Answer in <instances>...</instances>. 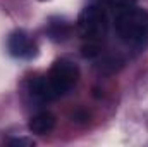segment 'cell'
Returning <instances> with one entry per match:
<instances>
[{
	"label": "cell",
	"instance_id": "obj_7",
	"mask_svg": "<svg viewBox=\"0 0 148 147\" xmlns=\"http://www.w3.org/2000/svg\"><path fill=\"white\" fill-rule=\"evenodd\" d=\"M10 144L12 146H31L33 140H29V139H12Z\"/></svg>",
	"mask_w": 148,
	"mask_h": 147
},
{
	"label": "cell",
	"instance_id": "obj_6",
	"mask_svg": "<svg viewBox=\"0 0 148 147\" xmlns=\"http://www.w3.org/2000/svg\"><path fill=\"white\" fill-rule=\"evenodd\" d=\"M134 2H136V0H102V3H103V5H107V7L114 9L115 12H117V10H121V9H124V7L134 5Z\"/></svg>",
	"mask_w": 148,
	"mask_h": 147
},
{
	"label": "cell",
	"instance_id": "obj_4",
	"mask_svg": "<svg viewBox=\"0 0 148 147\" xmlns=\"http://www.w3.org/2000/svg\"><path fill=\"white\" fill-rule=\"evenodd\" d=\"M7 49H9V54L12 57H17V59H33L36 55L35 42L23 30H16L9 35Z\"/></svg>",
	"mask_w": 148,
	"mask_h": 147
},
{
	"label": "cell",
	"instance_id": "obj_3",
	"mask_svg": "<svg viewBox=\"0 0 148 147\" xmlns=\"http://www.w3.org/2000/svg\"><path fill=\"white\" fill-rule=\"evenodd\" d=\"M77 28L86 42L98 43L109 30V16L105 7L100 3H91L84 7L77 17Z\"/></svg>",
	"mask_w": 148,
	"mask_h": 147
},
{
	"label": "cell",
	"instance_id": "obj_2",
	"mask_svg": "<svg viewBox=\"0 0 148 147\" xmlns=\"http://www.w3.org/2000/svg\"><path fill=\"white\" fill-rule=\"evenodd\" d=\"M115 31L124 43L138 45L148 38V12L129 5L115 14Z\"/></svg>",
	"mask_w": 148,
	"mask_h": 147
},
{
	"label": "cell",
	"instance_id": "obj_5",
	"mask_svg": "<svg viewBox=\"0 0 148 147\" xmlns=\"http://www.w3.org/2000/svg\"><path fill=\"white\" fill-rule=\"evenodd\" d=\"M55 123H57V119H55V116L52 114V112H48V111H41V112H38L35 114L31 119H29V132L31 133H36V135H47V133H50L53 128H55Z\"/></svg>",
	"mask_w": 148,
	"mask_h": 147
},
{
	"label": "cell",
	"instance_id": "obj_1",
	"mask_svg": "<svg viewBox=\"0 0 148 147\" xmlns=\"http://www.w3.org/2000/svg\"><path fill=\"white\" fill-rule=\"evenodd\" d=\"M79 80V68L69 59H59L52 64L50 71L29 83V95L36 102L55 101L71 92Z\"/></svg>",
	"mask_w": 148,
	"mask_h": 147
}]
</instances>
